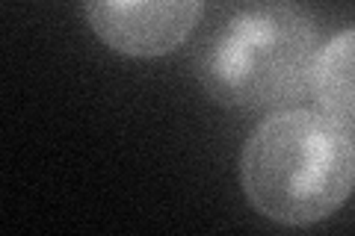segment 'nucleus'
Instances as JSON below:
<instances>
[{"instance_id":"f257e3e1","label":"nucleus","mask_w":355,"mask_h":236,"mask_svg":"<svg viewBox=\"0 0 355 236\" xmlns=\"http://www.w3.org/2000/svg\"><path fill=\"white\" fill-rule=\"evenodd\" d=\"M240 189L275 224H317L355 192V142L317 109H275L243 145Z\"/></svg>"},{"instance_id":"f03ea898","label":"nucleus","mask_w":355,"mask_h":236,"mask_svg":"<svg viewBox=\"0 0 355 236\" xmlns=\"http://www.w3.org/2000/svg\"><path fill=\"white\" fill-rule=\"evenodd\" d=\"M317 27L293 0H246L205 39L196 77L228 109L284 107L311 89Z\"/></svg>"},{"instance_id":"7ed1b4c3","label":"nucleus","mask_w":355,"mask_h":236,"mask_svg":"<svg viewBox=\"0 0 355 236\" xmlns=\"http://www.w3.org/2000/svg\"><path fill=\"white\" fill-rule=\"evenodd\" d=\"M207 0H83L89 30L113 53L160 60L190 39Z\"/></svg>"},{"instance_id":"20e7f679","label":"nucleus","mask_w":355,"mask_h":236,"mask_svg":"<svg viewBox=\"0 0 355 236\" xmlns=\"http://www.w3.org/2000/svg\"><path fill=\"white\" fill-rule=\"evenodd\" d=\"M311 95L323 116L355 136V27L320 48L311 71Z\"/></svg>"}]
</instances>
